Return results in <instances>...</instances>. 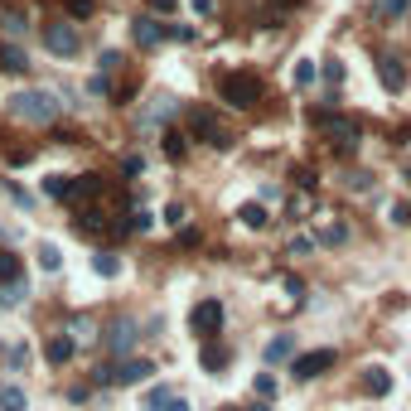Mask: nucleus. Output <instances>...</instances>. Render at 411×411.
I'll return each mask as SVG.
<instances>
[{"label":"nucleus","instance_id":"f257e3e1","mask_svg":"<svg viewBox=\"0 0 411 411\" xmlns=\"http://www.w3.org/2000/svg\"><path fill=\"white\" fill-rule=\"evenodd\" d=\"M10 117L25 122V126H53L63 117V97L53 87H20L10 97Z\"/></svg>","mask_w":411,"mask_h":411},{"label":"nucleus","instance_id":"f03ea898","mask_svg":"<svg viewBox=\"0 0 411 411\" xmlns=\"http://www.w3.org/2000/svg\"><path fill=\"white\" fill-rule=\"evenodd\" d=\"M218 97H223L228 107H237V112H252V107L261 102V78H256V73H242V68H233V73L218 78Z\"/></svg>","mask_w":411,"mask_h":411},{"label":"nucleus","instance_id":"7ed1b4c3","mask_svg":"<svg viewBox=\"0 0 411 411\" xmlns=\"http://www.w3.org/2000/svg\"><path fill=\"white\" fill-rule=\"evenodd\" d=\"M184 126H189L194 141H204V145H213V150H228V145H233V136L223 131V122L213 117V107H204V102L184 107Z\"/></svg>","mask_w":411,"mask_h":411},{"label":"nucleus","instance_id":"20e7f679","mask_svg":"<svg viewBox=\"0 0 411 411\" xmlns=\"http://www.w3.org/2000/svg\"><path fill=\"white\" fill-rule=\"evenodd\" d=\"M150 372H155L150 358H117V363L97 368V382H102V387H131V382H145Z\"/></svg>","mask_w":411,"mask_h":411},{"label":"nucleus","instance_id":"39448f33","mask_svg":"<svg viewBox=\"0 0 411 411\" xmlns=\"http://www.w3.org/2000/svg\"><path fill=\"white\" fill-rule=\"evenodd\" d=\"M44 48H48L53 58H73V53L82 48L78 25H68V20H53V25H44Z\"/></svg>","mask_w":411,"mask_h":411},{"label":"nucleus","instance_id":"423d86ee","mask_svg":"<svg viewBox=\"0 0 411 411\" xmlns=\"http://www.w3.org/2000/svg\"><path fill=\"white\" fill-rule=\"evenodd\" d=\"M325 126H329V145H334L339 155H353V150H358V141H363V126L353 122V117H339V112H334Z\"/></svg>","mask_w":411,"mask_h":411},{"label":"nucleus","instance_id":"0eeeda50","mask_svg":"<svg viewBox=\"0 0 411 411\" xmlns=\"http://www.w3.org/2000/svg\"><path fill=\"white\" fill-rule=\"evenodd\" d=\"M136 339H141V334H136V320H126V315L102 329V348H107L112 358H126V353L136 348Z\"/></svg>","mask_w":411,"mask_h":411},{"label":"nucleus","instance_id":"6e6552de","mask_svg":"<svg viewBox=\"0 0 411 411\" xmlns=\"http://www.w3.org/2000/svg\"><path fill=\"white\" fill-rule=\"evenodd\" d=\"M334 368V348H310V353H295V363L290 372L300 377V382H310V377H320V372Z\"/></svg>","mask_w":411,"mask_h":411},{"label":"nucleus","instance_id":"1a4fd4ad","mask_svg":"<svg viewBox=\"0 0 411 411\" xmlns=\"http://www.w3.org/2000/svg\"><path fill=\"white\" fill-rule=\"evenodd\" d=\"M189 329H194L199 339L218 334V329H223V305H218V300H199V305L189 310Z\"/></svg>","mask_w":411,"mask_h":411},{"label":"nucleus","instance_id":"9d476101","mask_svg":"<svg viewBox=\"0 0 411 411\" xmlns=\"http://www.w3.org/2000/svg\"><path fill=\"white\" fill-rule=\"evenodd\" d=\"M377 78H382L387 92H402V87H407V63H402L397 53H382V58H377Z\"/></svg>","mask_w":411,"mask_h":411},{"label":"nucleus","instance_id":"9b49d317","mask_svg":"<svg viewBox=\"0 0 411 411\" xmlns=\"http://www.w3.org/2000/svg\"><path fill=\"white\" fill-rule=\"evenodd\" d=\"M73 348H78V339H73L68 329H58V334H48V344H44V358H48L53 368H63V363L73 358Z\"/></svg>","mask_w":411,"mask_h":411},{"label":"nucleus","instance_id":"f8f14e48","mask_svg":"<svg viewBox=\"0 0 411 411\" xmlns=\"http://www.w3.org/2000/svg\"><path fill=\"white\" fill-rule=\"evenodd\" d=\"M97 194H102V179H97V174H78V179H68V194H63V204L82 208L87 199H97Z\"/></svg>","mask_w":411,"mask_h":411},{"label":"nucleus","instance_id":"ddd939ff","mask_svg":"<svg viewBox=\"0 0 411 411\" xmlns=\"http://www.w3.org/2000/svg\"><path fill=\"white\" fill-rule=\"evenodd\" d=\"M131 39L141 44V48H155V44H164V25L150 20V15H136L131 20Z\"/></svg>","mask_w":411,"mask_h":411},{"label":"nucleus","instance_id":"4468645a","mask_svg":"<svg viewBox=\"0 0 411 411\" xmlns=\"http://www.w3.org/2000/svg\"><path fill=\"white\" fill-rule=\"evenodd\" d=\"M30 300V286H25V276H15V281H0V310H15V305H25Z\"/></svg>","mask_w":411,"mask_h":411},{"label":"nucleus","instance_id":"2eb2a0df","mask_svg":"<svg viewBox=\"0 0 411 411\" xmlns=\"http://www.w3.org/2000/svg\"><path fill=\"white\" fill-rule=\"evenodd\" d=\"M363 392H368V397H387V392H392V372L372 363V368L363 372Z\"/></svg>","mask_w":411,"mask_h":411},{"label":"nucleus","instance_id":"dca6fc26","mask_svg":"<svg viewBox=\"0 0 411 411\" xmlns=\"http://www.w3.org/2000/svg\"><path fill=\"white\" fill-rule=\"evenodd\" d=\"M0 68H5V73H25V68H30L25 48H15V44H0Z\"/></svg>","mask_w":411,"mask_h":411},{"label":"nucleus","instance_id":"f3484780","mask_svg":"<svg viewBox=\"0 0 411 411\" xmlns=\"http://www.w3.org/2000/svg\"><path fill=\"white\" fill-rule=\"evenodd\" d=\"M68 334H73L78 344H87V339H102V329L92 325V315H73V320H68Z\"/></svg>","mask_w":411,"mask_h":411},{"label":"nucleus","instance_id":"a211bd4d","mask_svg":"<svg viewBox=\"0 0 411 411\" xmlns=\"http://www.w3.org/2000/svg\"><path fill=\"white\" fill-rule=\"evenodd\" d=\"M169 112H174V97H169V92H155V97H150V112H145V126L164 122Z\"/></svg>","mask_w":411,"mask_h":411},{"label":"nucleus","instance_id":"6ab92c4d","mask_svg":"<svg viewBox=\"0 0 411 411\" xmlns=\"http://www.w3.org/2000/svg\"><path fill=\"white\" fill-rule=\"evenodd\" d=\"M237 218H242V228H252V233H261V228L271 223V218H266V208H261V204H242V208H237Z\"/></svg>","mask_w":411,"mask_h":411},{"label":"nucleus","instance_id":"aec40b11","mask_svg":"<svg viewBox=\"0 0 411 411\" xmlns=\"http://www.w3.org/2000/svg\"><path fill=\"white\" fill-rule=\"evenodd\" d=\"M290 353H295V339H290V334H276V339L266 344V363H281Z\"/></svg>","mask_w":411,"mask_h":411},{"label":"nucleus","instance_id":"412c9836","mask_svg":"<svg viewBox=\"0 0 411 411\" xmlns=\"http://www.w3.org/2000/svg\"><path fill=\"white\" fill-rule=\"evenodd\" d=\"M0 411H30L25 387H0Z\"/></svg>","mask_w":411,"mask_h":411},{"label":"nucleus","instance_id":"4be33fe9","mask_svg":"<svg viewBox=\"0 0 411 411\" xmlns=\"http://www.w3.org/2000/svg\"><path fill=\"white\" fill-rule=\"evenodd\" d=\"M0 30H5L10 39H20V34L30 30V20H25V10H5V15H0Z\"/></svg>","mask_w":411,"mask_h":411},{"label":"nucleus","instance_id":"5701e85b","mask_svg":"<svg viewBox=\"0 0 411 411\" xmlns=\"http://www.w3.org/2000/svg\"><path fill=\"white\" fill-rule=\"evenodd\" d=\"M184 150H189V136L184 131H164V155L169 160H184Z\"/></svg>","mask_w":411,"mask_h":411},{"label":"nucleus","instance_id":"b1692460","mask_svg":"<svg viewBox=\"0 0 411 411\" xmlns=\"http://www.w3.org/2000/svg\"><path fill=\"white\" fill-rule=\"evenodd\" d=\"M92 271H97V276H102V281H112V276H117V271H122V261H117V256H112V252H97V256H92Z\"/></svg>","mask_w":411,"mask_h":411},{"label":"nucleus","instance_id":"393cba45","mask_svg":"<svg viewBox=\"0 0 411 411\" xmlns=\"http://www.w3.org/2000/svg\"><path fill=\"white\" fill-rule=\"evenodd\" d=\"M150 228H155V218H150L145 208H131V213H126V233H150Z\"/></svg>","mask_w":411,"mask_h":411},{"label":"nucleus","instance_id":"a878e982","mask_svg":"<svg viewBox=\"0 0 411 411\" xmlns=\"http://www.w3.org/2000/svg\"><path fill=\"white\" fill-rule=\"evenodd\" d=\"M39 266L44 271H58V266H63V252H58L53 242H39Z\"/></svg>","mask_w":411,"mask_h":411},{"label":"nucleus","instance_id":"bb28decb","mask_svg":"<svg viewBox=\"0 0 411 411\" xmlns=\"http://www.w3.org/2000/svg\"><path fill=\"white\" fill-rule=\"evenodd\" d=\"M169 397H174V387H150V392H145V411H164V402H169Z\"/></svg>","mask_w":411,"mask_h":411},{"label":"nucleus","instance_id":"cd10ccee","mask_svg":"<svg viewBox=\"0 0 411 411\" xmlns=\"http://www.w3.org/2000/svg\"><path fill=\"white\" fill-rule=\"evenodd\" d=\"M252 392H256L261 402H271V397H276V377H271V372H256V382H252Z\"/></svg>","mask_w":411,"mask_h":411},{"label":"nucleus","instance_id":"c85d7f7f","mask_svg":"<svg viewBox=\"0 0 411 411\" xmlns=\"http://www.w3.org/2000/svg\"><path fill=\"white\" fill-rule=\"evenodd\" d=\"M199 363H204L208 372H218V368H223V363H228V353H223V348H213V344H208L204 353H199Z\"/></svg>","mask_w":411,"mask_h":411},{"label":"nucleus","instance_id":"c756f323","mask_svg":"<svg viewBox=\"0 0 411 411\" xmlns=\"http://www.w3.org/2000/svg\"><path fill=\"white\" fill-rule=\"evenodd\" d=\"M44 194L63 204V194H68V179H63V174H48V179H44Z\"/></svg>","mask_w":411,"mask_h":411},{"label":"nucleus","instance_id":"7c9ffc66","mask_svg":"<svg viewBox=\"0 0 411 411\" xmlns=\"http://www.w3.org/2000/svg\"><path fill=\"white\" fill-rule=\"evenodd\" d=\"M20 276V256L15 252H0V281H15Z\"/></svg>","mask_w":411,"mask_h":411},{"label":"nucleus","instance_id":"2f4dec72","mask_svg":"<svg viewBox=\"0 0 411 411\" xmlns=\"http://www.w3.org/2000/svg\"><path fill=\"white\" fill-rule=\"evenodd\" d=\"M315 73H320V68H315L310 58H300V63H295V87H310V82H315Z\"/></svg>","mask_w":411,"mask_h":411},{"label":"nucleus","instance_id":"473e14b6","mask_svg":"<svg viewBox=\"0 0 411 411\" xmlns=\"http://www.w3.org/2000/svg\"><path fill=\"white\" fill-rule=\"evenodd\" d=\"M320 242H329V247H339V242H348V228H344V223H329L325 233H320Z\"/></svg>","mask_w":411,"mask_h":411},{"label":"nucleus","instance_id":"72a5a7b5","mask_svg":"<svg viewBox=\"0 0 411 411\" xmlns=\"http://www.w3.org/2000/svg\"><path fill=\"white\" fill-rule=\"evenodd\" d=\"M320 78H325L329 87H339V82H344V63H339V58H329L325 68H320Z\"/></svg>","mask_w":411,"mask_h":411},{"label":"nucleus","instance_id":"f704fd0d","mask_svg":"<svg viewBox=\"0 0 411 411\" xmlns=\"http://www.w3.org/2000/svg\"><path fill=\"white\" fill-rule=\"evenodd\" d=\"M164 39H179V44H194V25H164Z\"/></svg>","mask_w":411,"mask_h":411},{"label":"nucleus","instance_id":"c9c22d12","mask_svg":"<svg viewBox=\"0 0 411 411\" xmlns=\"http://www.w3.org/2000/svg\"><path fill=\"white\" fill-rule=\"evenodd\" d=\"M310 252H315V237H305V233L290 237V256H310Z\"/></svg>","mask_w":411,"mask_h":411},{"label":"nucleus","instance_id":"e433bc0d","mask_svg":"<svg viewBox=\"0 0 411 411\" xmlns=\"http://www.w3.org/2000/svg\"><path fill=\"white\" fill-rule=\"evenodd\" d=\"M122 174H126V179H136V174H145V160H141V155H126V160H122Z\"/></svg>","mask_w":411,"mask_h":411},{"label":"nucleus","instance_id":"4c0bfd02","mask_svg":"<svg viewBox=\"0 0 411 411\" xmlns=\"http://www.w3.org/2000/svg\"><path fill=\"white\" fill-rule=\"evenodd\" d=\"M25 363H30V348H25V344H15V348H10V372H20Z\"/></svg>","mask_w":411,"mask_h":411},{"label":"nucleus","instance_id":"58836bf2","mask_svg":"<svg viewBox=\"0 0 411 411\" xmlns=\"http://www.w3.org/2000/svg\"><path fill=\"white\" fill-rule=\"evenodd\" d=\"M286 295L300 305V300H305V281H300V276H286Z\"/></svg>","mask_w":411,"mask_h":411},{"label":"nucleus","instance_id":"ea45409f","mask_svg":"<svg viewBox=\"0 0 411 411\" xmlns=\"http://www.w3.org/2000/svg\"><path fill=\"white\" fill-rule=\"evenodd\" d=\"M5 194H10V199H15V204H20V208H30V204H34V199H30V194H25L20 184H5Z\"/></svg>","mask_w":411,"mask_h":411},{"label":"nucleus","instance_id":"a19ab883","mask_svg":"<svg viewBox=\"0 0 411 411\" xmlns=\"http://www.w3.org/2000/svg\"><path fill=\"white\" fill-rule=\"evenodd\" d=\"M184 218H189V213H184V208H179V204H169V208H164V223H174V228H184Z\"/></svg>","mask_w":411,"mask_h":411},{"label":"nucleus","instance_id":"79ce46f5","mask_svg":"<svg viewBox=\"0 0 411 411\" xmlns=\"http://www.w3.org/2000/svg\"><path fill=\"white\" fill-rule=\"evenodd\" d=\"M87 92H92V97H107V92H112V82H107V78H102V73H97V78L87 82Z\"/></svg>","mask_w":411,"mask_h":411},{"label":"nucleus","instance_id":"37998d69","mask_svg":"<svg viewBox=\"0 0 411 411\" xmlns=\"http://www.w3.org/2000/svg\"><path fill=\"white\" fill-rule=\"evenodd\" d=\"M112 68H122V53H117V48L102 53V73H112Z\"/></svg>","mask_w":411,"mask_h":411},{"label":"nucleus","instance_id":"c03bdc74","mask_svg":"<svg viewBox=\"0 0 411 411\" xmlns=\"http://www.w3.org/2000/svg\"><path fill=\"white\" fill-rule=\"evenodd\" d=\"M68 15H78V20L82 15H92V0H68Z\"/></svg>","mask_w":411,"mask_h":411},{"label":"nucleus","instance_id":"a18cd8bd","mask_svg":"<svg viewBox=\"0 0 411 411\" xmlns=\"http://www.w3.org/2000/svg\"><path fill=\"white\" fill-rule=\"evenodd\" d=\"M34 160V150H30V145H25V150H10V164H30Z\"/></svg>","mask_w":411,"mask_h":411},{"label":"nucleus","instance_id":"49530a36","mask_svg":"<svg viewBox=\"0 0 411 411\" xmlns=\"http://www.w3.org/2000/svg\"><path fill=\"white\" fill-rule=\"evenodd\" d=\"M164 411H189V402H184V397H179V392H174V397H169V402H164Z\"/></svg>","mask_w":411,"mask_h":411},{"label":"nucleus","instance_id":"de8ad7c7","mask_svg":"<svg viewBox=\"0 0 411 411\" xmlns=\"http://www.w3.org/2000/svg\"><path fill=\"white\" fill-rule=\"evenodd\" d=\"M382 10H387V15H402V10H407V0H382Z\"/></svg>","mask_w":411,"mask_h":411},{"label":"nucleus","instance_id":"09e8293b","mask_svg":"<svg viewBox=\"0 0 411 411\" xmlns=\"http://www.w3.org/2000/svg\"><path fill=\"white\" fill-rule=\"evenodd\" d=\"M194 5V15H213V0H189Z\"/></svg>","mask_w":411,"mask_h":411},{"label":"nucleus","instance_id":"8fccbe9b","mask_svg":"<svg viewBox=\"0 0 411 411\" xmlns=\"http://www.w3.org/2000/svg\"><path fill=\"white\" fill-rule=\"evenodd\" d=\"M150 10H174V0H150Z\"/></svg>","mask_w":411,"mask_h":411},{"label":"nucleus","instance_id":"3c124183","mask_svg":"<svg viewBox=\"0 0 411 411\" xmlns=\"http://www.w3.org/2000/svg\"><path fill=\"white\" fill-rule=\"evenodd\" d=\"M247 411H271V402H261V397H256V402H252Z\"/></svg>","mask_w":411,"mask_h":411},{"label":"nucleus","instance_id":"603ef678","mask_svg":"<svg viewBox=\"0 0 411 411\" xmlns=\"http://www.w3.org/2000/svg\"><path fill=\"white\" fill-rule=\"evenodd\" d=\"M218 411H237V407H218Z\"/></svg>","mask_w":411,"mask_h":411}]
</instances>
